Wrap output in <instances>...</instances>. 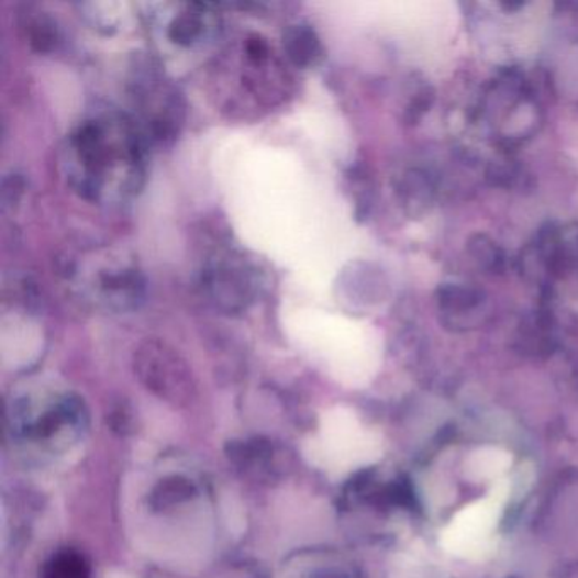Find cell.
Segmentation results:
<instances>
[{"label":"cell","mask_w":578,"mask_h":578,"mask_svg":"<svg viewBox=\"0 0 578 578\" xmlns=\"http://www.w3.org/2000/svg\"><path fill=\"white\" fill-rule=\"evenodd\" d=\"M199 289L212 308L237 315L256 301L260 274L243 253L231 246H215L199 268Z\"/></svg>","instance_id":"5"},{"label":"cell","mask_w":578,"mask_h":578,"mask_svg":"<svg viewBox=\"0 0 578 578\" xmlns=\"http://www.w3.org/2000/svg\"><path fill=\"white\" fill-rule=\"evenodd\" d=\"M134 360L137 371L149 386L167 392H182L189 389V368L167 343L159 340L142 343L134 355Z\"/></svg>","instance_id":"7"},{"label":"cell","mask_w":578,"mask_h":578,"mask_svg":"<svg viewBox=\"0 0 578 578\" xmlns=\"http://www.w3.org/2000/svg\"><path fill=\"white\" fill-rule=\"evenodd\" d=\"M553 267H578V224H570L555 237Z\"/></svg>","instance_id":"13"},{"label":"cell","mask_w":578,"mask_h":578,"mask_svg":"<svg viewBox=\"0 0 578 578\" xmlns=\"http://www.w3.org/2000/svg\"><path fill=\"white\" fill-rule=\"evenodd\" d=\"M219 74L236 78L237 101L252 109H274L292 93L293 78L267 37L249 33L221 59Z\"/></svg>","instance_id":"3"},{"label":"cell","mask_w":578,"mask_h":578,"mask_svg":"<svg viewBox=\"0 0 578 578\" xmlns=\"http://www.w3.org/2000/svg\"><path fill=\"white\" fill-rule=\"evenodd\" d=\"M148 146L133 115L114 109L96 112L68 134L59 171L86 201L124 204L145 187Z\"/></svg>","instance_id":"1"},{"label":"cell","mask_w":578,"mask_h":578,"mask_svg":"<svg viewBox=\"0 0 578 578\" xmlns=\"http://www.w3.org/2000/svg\"><path fill=\"white\" fill-rule=\"evenodd\" d=\"M19 26L27 45L36 53L55 52L59 43V27L55 19L42 9L27 5L19 15Z\"/></svg>","instance_id":"9"},{"label":"cell","mask_w":578,"mask_h":578,"mask_svg":"<svg viewBox=\"0 0 578 578\" xmlns=\"http://www.w3.org/2000/svg\"><path fill=\"white\" fill-rule=\"evenodd\" d=\"M399 201L409 215H420L427 211L433 202V186L426 174L409 170L397 187Z\"/></svg>","instance_id":"10"},{"label":"cell","mask_w":578,"mask_h":578,"mask_svg":"<svg viewBox=\"0 0 578 578\" xmlns=\"http://www.w3.org/2000/svg\"><path fill=\"white\" fill-rule=\"evenodd\" d=\"M431 99H433V96H430L427 90L426 92L420 93V97L415 99L414 104L409 109V121H418V119L424 114V111L430 108Z\"/></svg>","instance_id":"14"},{"label":"cell","mask_w":578,"mask_h":578,"mask_svg":"<svg viewBox=\"0 0 578 578\" xmlns=\"http://www.w3.org/2000/svg\"><path fill=\"white\" fill-rule=\"evenodd\" d=\"M58 274L71 292L90 308L105 312H133L142 308L146 280L133 256L114 246H93L65 253Z\"/></svg>","instance_id":"2"},{"label":"cell","mask_w":578,"mask_h":578,"mask_svg":"<svg viewBox=\"0 0 578 578\" xmlns=\"http://www.w3.org/2000/svg\"><path fill=\"white\" fill-rule=\"evenodd\" d=\"M282 45L284 55L293 67L314 68L323 62L324 46L311 24L296 23L287 26Z\"/></svg>","instance_id":"8"},{"label":"cell","mask_w":578,"mask_h":578,"mask_svg":"<svg viewBox=\"0 0 578 578\" xmlns=\"http://www.w3.org/2000/svg\"><path fill=\"white\" fill-rule=\"evenodd\" d=\"M468 252L483 270L501 274L504 270V253L489 236L477 234L468 243Z\"/></svg>","instance_id":"12"},{"label":"cell","mask_w":578,"mask_h":578,"mask_svg":"<svg viewBox=\"0 0 578 578\" xmlns=\"http://www.w3.org/2000/svg\"><path fill=\"white\" fill-rule=\"evenodd\" d=\"M168 9L170 15H164V36L175 48L197 52L208 48L221 36L223 18L215 5L177 2L168 4Z\"/></svg>","instance_id":"6"},{"label":"cell","mask_w":578,"mask_h":578,"mask_svg":"<svg viewBox=\"0 0 578 578\" xmlns=\"http://www.w3.org/2000/svg\"><path fill=\"white\" fill-rule=\"evenodd\" d=\"M134 121L148 145L168 146L186 121V101L152 56H136L127 80Z\"/></svg>","instance_id":"4"},{"label":"cell","mask_w":578,"mask_h":578,"mask_svg":"<svg viewBox=\"0 0 578 578\" xmlns=\"http://www.w3.org/2000/svg\"><path fill=\"white\" fill-rule=\"evenodd\" d=\"M437 304L449 315L470 314L483 304V292L465 284H443L437 289Z\"/></svg>","instance_id":"11"}]
</instances>
